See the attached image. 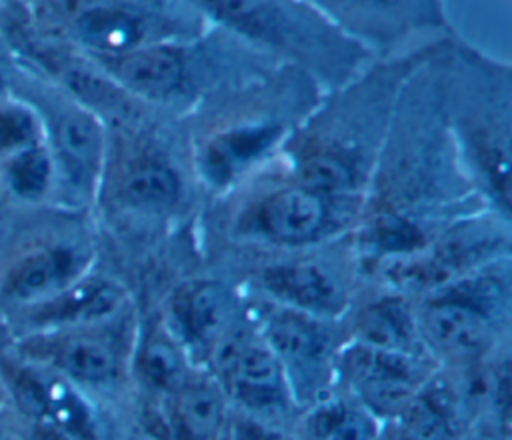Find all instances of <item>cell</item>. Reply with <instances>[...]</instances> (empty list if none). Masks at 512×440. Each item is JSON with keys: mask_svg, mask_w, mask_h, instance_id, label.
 Returning a JSON list of instances; mask_svg holds the SVG:
<instances>
[{"mask_svg": "<svg viewBox=\"0 0 512 440\" xmlns=\"http://www.w3.org/2000/svg\"><path fill=\"white\" fill-rule=\"evenodd\" d=\"M128 368L150 394L162 398H168L198 370L162 320L136 340Z\"/></svg>", "mask_w": 512, "mask_h": 440, "instance_id": "cell-21", "label": "cell"}, {"mask_svg": "<svg viewBox=\"0 0 512 440\" xmlns=\"http://www.w3.org/2000/svg\"><path fill=\"white\" fill-rule=\"evenodd\" d=\"M90 254L72 242L40 246L14 262L2 282V296L20 306H36L86 274Z\"/></svg>", "mask_w": 512, "mask_h": 440, "instance_id": "cell-14", "label": "cell"}, {"mask_svg": "<svg viewBox=\"0 0 512 440\" xmlns=\"http://www.w3.org/2000/svg\"><path fill=\"white\" fill-rule=\"evenodd\" d=\"M90 330L38 332L26 342L24 352L34 364L56 372L74 386L114 388L128 370V360L112 338Z\"/></svg>", "mask_w": 512, "mask_h": 440, "instance_id": "cell-8", "label": "cell"}, {"mask_svg": "<svg viewBox=\"0 0 512 440\" xmlns=\"http://www.w3.org/2000/svg\"><path fill=\"white\" fill-rule=\"evenodd\" d=\"M256 280L264 300L326 322L346 314L350 304L342 278L316 260L278 262L262 268Z\"/></svg>", "mask_w": 512, "mask_h": 440, "instance_id": "cell-10", "label": "cell"}, {"mask_svg": "<svg viewBox=\"0 0 512 440\" xmlns=\"http://www.w3.org/2000/svg\"><path fill=\"white\" fill-rule=\"evenodd\" d=\"M0 86H2V78H0Z\"/></svg>", "mask_w": 512, "mask_h": 440, "instance_id": "cell-30", "label": "cell"}, {"mask_svg": "<svg viewBox=\"0 0 512 440\" xmlns=\"http://www.w3.org/2000/svg\"><path fill=\"white\" fill-rule=\"evenodd\" d=\"M420 342L434 362L480 364L510 314L508 270L500 258L422 294L414 306Z\"/></svg>", "mask_w": 512, "mask_h": 440, "instance_id": "cell-1", "label": "cell"}, {"mask_svg": "<svg viewBox=\"0 0 512 440\" xmlns=\"http://www.w3.org/2000/svg\"><path fill=\"white\" fill-rule=\"evenodd\" d=\"M118 196L142 214H164L182 198L180 174L164 156L144 152L130 158L122 168Z\"/></svg>", "mask_w": 512, "mask_h": 440, "instance_id": "cell-22", "label": "cell"}, {"mask_svg": "<svg viewBox=\"0 0 512 440\" xmlns=\"http://www.w3.org/2000/svg\"><path fill=\"white\" fill-rule=\"evenodd\" d=\"M104 130L98 118L82 108H68L56 118L54 126V174L78 196L94 194L104 166Z\"/></svg>", "mask_w": 512, "mask_h": 440, "instance_id": "cell-15", "label": "cell"}, {"mask_svg": "<svg viewBox=\"0 0 512 440\" xmlns=\"http://www.w3.org/2000/svg\"><path fill=\"white\" fill-rule=\"evenodd\" d=\"M162 324L202 372L244 326L236 296L218 280H190L174 288Z\"/></svg>", "mask_w": 512, "mask_h": 440, "instance_id": "cell-7", "label": "cell"}, {"mask_svg": "<svg viewBox=\"0 0 512 440\" xmlns=\"http://www.w3.org/2000/svg\"><path fill=\"white\" fill-rule=\"evenodd\" d=\"M478 110L458 116L462 154L478 178L480 190L492 198L502 216L508 214V112L498 116L476 104Z\"/></svg>", "mask_w": 512, "mask_h": 440, "instance_id": "cell-17", "label": "cell"}, {"mask_svg": "<svg viewBox=\"0 0 512 440\" xmlns=\"http://www.w3.org/2000/svg\"><path fill=\"white\" fill-rule=\"evenodd\" d=\"M226 440H274L262 426L254 420H230L226 422L224 434Z\"/></svg>", "mask_w": 512, "mask_h": 440, "instance_id": "cell-26", "label": "cell"}, {"mask_svg": "<svg viewBox=\"0 0 512 440\" xmlns=\"http://www.w3.org/2000/svg\"><path fill=\"white\" fill-rule=\"evenodd\" d=\"M344 34L392 42L416 24L432 22L436 0H304Z\"/></svg>", "mask_w": 512, "mask_h": 440, "instance_id": "cell-16", "label": "cell"}, {"mask_svg": "<svg viewBox=\"0 0 512 440\" xmlns=\"http://www.w3.org/2000/svg\"><path fill=\"white\" fill-rule=\"evenodd\" d=\"M298 440H380V420L342 390H328L304 404Z\"/></svg>", "mask_w": 512, "mask_h": 440, "instance_id": "cell-20", "label": "cell"}, {"mask_svg": "<svg viewBox=\"0 0 512 440\" xmlns=\"http://www.w3.org/2000/svg\"><path fill=\"white\" fill-rule=\"evenodd\" d=\"M40 142V126L30 110L22 106L0 108V156L8 158Z\"/></svg>", "mask_w": 512, "mask_h": 440, "instance_id": "cell-25", "label": "cell"}, {"mask_svg": "<svg viewBox=\"0 0 512 440\" xmlns=\"http://www.w3.org/2000/svg\"><path fill=\"white\" fill-rule=\"evenodd\" d=\"M56 180L50 150L44 144L30 146L4 158V182L20 200H40Z\"/></svg>", "mask_w": 512, "mask_h": 440, "instance_id": "cell-24", "label": "cell"}, {"mask_svg": "<svg viewBox=\"0 0 512 440\" xmlns=\"http://www.w3.org/2000/svg\"><path fill=\"white\" fill-rule=\"evenodd\" d=\"M434 360L346 340L334 358V384L380 422L396 420L434 376Z\"/></svg>", "mask_w": 512, "mask_h": 440, "instance_id": "cell-4", "label": "cell"}, {"mask_svg": "<svg viewBox=\"0 0 512 440\" xmlns=\"http://www.w3.org/2000/svg\"><path fill=\"white\" fill-rule=\"evenodd\" d=\"M206 374L214 378L224 398L246 414L278 418L296 404L282 364L246 324L216 352Z\"/></svg>", "mask_w": 512, "mask_h": 440, "instance_id": "cell-6", "label": "cell"}, {"mask_svg": "<svg viewBox=\"0 0 512 440\" xmlns=\"http://www.w3.org/2000/svg\"><path fill=\"white\" fill-rule=\"evenodd\" d=\"M464 440H506V436H502L500 430H498V426H496V430L478 428V430H474L472 434H468Z\"/></svg>", "mask_w": 512, "mask_h": 440, "instance_id": "cell-28", "label": "cell"}, {"mask_svg": "<svg viewBox=\"0 0 512 440\" xmlns=\"http://www.w3.org/2000/svg\"><path fill=\"white\" fill-rule=\"evenodd\" d=\"M128 440H176L166 418L156 416L140 422L128 436Z\"/></svg>", "mask_w": 512, "mask_h": 440, "instance_id": "cell-27", "label": "cell"}, {"mask_svg": "<svg viewBox=\"0 0 512 440\" xmlns=\"http://www.w3.org/2000/svg\"><path fill=\"white\" fill-rule=\"evenodd\" d=\"M224 28L294 60H334L344 32L304 0H192Z\"/></svg>", "mask_w": 512, "mask_h": 440, "instance_id": "cell-2", "label": "cell"}, {"mask_svg": "<svg viewBox=\"0 0 512 440\" xmlns=\"http://www.w3.org/2000/svg\"><path fill=\"white\" fill-rule=\"evenodd\" d=\"M350 340L398 352L426 354L418 336L414 308L402 296H384L366 304L354 316Z\"/></svg>", "mask_w": 512, "mask_h": 440, "instance_id": "cell-23", "label": "cell"}, {"mask_svg": "<svg viewBox=\"0 0 512 440\" xmlns=\"http://www.w3.org/2000/svg\"><path fill=\"white\" fill-rule=\"evenodd\" d=\"M226 402L210 374H192L164 398V418L176 440H218L228 422Z\"/></svg>", "mask_w": 512, "mask_h": 440, "instance_id": "cell-19", "label": "cell"}, {"mask_svg": "<svg viewBox=\"0 0 512 440\" xmlns=\"http://www.w3.org/2000/svg\"><path fill=\"white\" fill-rule=\"evenodd\" d=\"M74 34L96 58L116 56L158 40H176L162 28V18L138 2L108 0L80 10L74 18Z\"/></svg>", "mask_w": 512, "mask_h": 440, "instance_id": "cell-12", "label": "cell"}, {"mask_svg": "<svg viewBox=\"0 0 512 440\" xmlns=\"http://www.w3.org/2000/svg\"><path fill=\"white\" fill-rule=\"evenodd\" d=\"M98 60L124 92L144 100H174L184 96L192 84V58L180 38L142 44Z\"/></svg>", "mask_w": 512, "mask_h": 440, "instance_id": "cell-9", "label": "cell"}, {"mask_svg": "<svg viewBox=\"0 0 512 440\" xmlns=\"http://www.w3.org/2000/svg\"><path fill=\"white\" fill-rule=\"evenodd\" d=\"M4 398H6V386H4V382H2V378H0V408H2V404H4Z\"/></svg>", "mask_w": 512, "mask_h": 440, "instance_id": "cell-29", "label": "cell"}, {"mask_svg": "<svg viewBox=\"0 0 512 440\" xmlns=\"http://www.w3.org/2000/svg\"><path fill=\"white\" fill-rule=\"evenodd\" d=\"M14 386L36 424L52 426L84 440H96L94 418L74 384L56 372L30 364L14 374Z\"/></svg>", "mask_w": 512, "mask_h": 440, "instance_id": "cell-18", "label": "cell"}, {"mask_svg": "<svg viewBox=\"0 0 512 440\" xmlns=\"http://www.w3.org/2000/svg\"><path fill=\"white\" fill-rule=\"evenodd\" d=\"M326 320L306 316L264 300L256 308L252 328L282 364L296 404H308L332 390L334 358L340 344L332 342Z\"/></svg>", "mask_w": 512, "mask_h": 440, "instance_id": "cell-5", "label": "cell"}, {"mask_svg": "<svg viewBox=\"0 0 512 440\" xmlns=\"http://www.w3.org/2000/svg\"><path fill=\"white\" fill-rule=\"evenodd\" d=\"M284 138L276 120H250L212 132L196 152V172L212 190H228L268 158Z\"/></svg>", "mask_w": 512, "mask_h": 440, "instance_id": "cell-11", "label": "cell"}, {"mask_svg": "<svg viewBox=\"0 0 512 440\" xmlns=\"http://www.w3.org/2000/svg\"><path fill=\"white\" fill-rule=\"evenodd\" d=\"M352 202L292 178L258 194L236 218L240 238L280 248H306L332 238L352 216Z\"/></svg>", "mask_w": 512, "mask_h": 440, "instance_id": "cell-3", "label": "cell"}, {"mask_svg": "<svg viewBox=\"0 0 512 440\" xmlns=\"http://www.w3.org/2000/svg\"><path fill=\"white\" fill-rule=\"evenodd\" d=\"M128 304L126 290L104 276L84 274L56 296L30 308V324L38 332L100 328L118 318Z\"/></svg>", "mask_w": 512, "mask_h": 440, "instance_id": "cell-13", "label": "cell"}]
</instances>
